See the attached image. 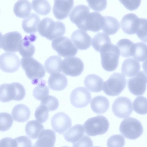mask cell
Instances as JSON below:
<instances>
[{"label": "cell", "instance_id": "33", "mask_svg": "<svg viewBox=\"0 0 147 147\" xmlns=\"http://www.w3.org/2000/svg\"><path fill=\"white\" fill-rule=\"evenodd\" d=\"M116 46L121 56L124 57H132L135 44L131 40L126 38L121 39L117 43Z\"/></svg>", "mask_w": 147, "mask_h": 147}, {"label": "cell", "instance_id": "43", "mask_svg": "<svg viewBox=\"0 0 147 147\" xmlns=\"http://www.w3.org/2000/svg\"><path fill=\"white\" fill-rule=\"evenodd\" d=\"M125 144V138L121 134L113 135L109 138L107 141V145L108 147H122Z\"/></svg>", "mask_w": 147, "mask_h": 147}, {"label": "cell", "instance_id": "21", "mask_svg": "<svg viewBox=\"0 0 147 147\" xmlns=\"http://www.w3.org/2000/svg\"><path fill=\"white\" fill-rule=\"evenodd\" d=\"M38 138L34 146H54L56 141V135L55 132L52 130L49 129H44Z\"/></svg>", "mask_w": 147, "mask_h": 147}, {"label": "cell", "instance_id": "5", "mask_svg": "<svg viewBox=\"0 0 147 147\" xmlns=\"http://www.w3.org/2000/svg\"><path fill=\"white\" fill-rule=\"evenodd\" d=\"M109 126V122L107 119L101 115L88 119L84 125L86 134L90 136L104 134L108 131Z\"/></svg>", "mask_w": 147, "mask_h": 147}, {"label": "cell", "instance_id": "24", "mask_svg": "<svg viewBox=\"0 0 147 147\" xmlns=\"http://www.w3.org/2000/svg\"><path fill=\"white\" fill-rule=\"evenodd\" d=\"M84 83L85 87L89 90L98 92L102 90L103 81L98 75L92 74L88 75L86 77Z\"/></svg>", "mask_w": 147, "mask_h": 147}, {"label": "cell", "instance_id": "22", "mask_svg": "<svg viewBox=\"0 0 147 147\" xmlns=\"http://www.w3.org/2000/svg\"><path fill=\"white\" fill-rule=\"evenodd\" d=\"M67 80L66 77L59 73L51 74L48 80L49 88L55 91L64 90L67 85Z\"/></svg>", "mask_w": 147, "mask_h": 147}, {"label": "cell", "instance_id": "42", "mask_svg": "<svg viewBox=\"0 0 147 147\" xmlns=\"http://www.w3.org/2000/svg\"><path fill=\"white\" fill-rule=\"evenodd\" d=\"M49 111L46 106L41 104L36 108L35 112L36 120L41 123L45 122L49 117Z\"/></svg>", "mask_w": 147, "mask_h": 147}, {"label": "cell", "instance_id": "11", "mask_svg": "<svg viewBox=\"0 0 147 147\" xmlns=\"http://www.w3.org/2000/svg\"><path fill=\"white\" fill-rule=\"evenodd\" d=\"M127 81V87L132 94L138 96L143 94L146 88L147 76L145 73L141 71Z\"/></svg>", "mask_w": 147, "mask_h": 147}, {"label": "cell", "instance_id": "9", "mask_svg": "<svg viewBox=\"0 0 147 147\" xmlns=\"http://www.w3.org/2000/svg\"><path fill=\"white\" fill-rule=\"evenodd\" d=\"M112 109L114 114L117 117L123 119L128 117L133 111L132 102L127 97H118L113 102Z\"/></svg>", "mask_w": 147, "mask_h": 147}, {"label": "cell", "instance_id": "7", "mask_svg": "<svg viewBox=\"0 0 147 147\" xmlns=\"http://www.w3.org/2000/svg\"><path fill=\"white\" fill-rule=\"evenodd\" d=\"M52 48L60 56L63 57L76 55L78 49L68 38L61 36L54 39L51 43Z\"/></svg>", "mask_w": 147, "mask_h": 147}, {"label": "cell", "instance_id": "14", "mask_svg": "<svg viewBox=\"0 0 147 147\" xmlns=\"http://www.w3.org/2000/svg\"><path fill=\"white\" fill-rule=\"evenodd\" d=\"M22 40L21 34L17 31L7 33L2 38L1 47L5 51L16 52Z\"/></svg>", "mask_w": 147, "mask_h": 147}, {"label": "cell", "instance_id": "26", "mask_svg": "<svg viewBox=\"0 0 147 147\" xmlns=\"http://www.w3.org/2000/svg\"><path fill=\"white\" fill-rule=\"evenodd\" d=\"M92 111L98 114H102L106 112L109 107V100L106 97L98 96L94 97L90 103Z\"/></svg>", "mask_w": 147, "mask_h": 147}, {"label": "cell", "instance_id": "16", "mask_svg": "<svg viewBox=\"0 0 147 147\" xmlns=\"http://www.w3.org/2000/svg\"><path fill=\"white\" fill-rule=\"evenodd\" d=\"M142 18H139L133 13L124 16L121 21V29L125 33L129 35L135 34L138 29Z\"/></svg>", "mask_w": 147, "mask_h": 147}, {"label": "cell", "instance_id": "44", "mask_svg": "<svg viewBox=\"0 0 147 147\" xmlns=\"http://www.w3.org/2000/svg\"><path fill=\"white\" fill-rule=\"evenodd\" d=\"M89 6L92 10L101 11L105 9L107 5V0H86Z\"/></svg>", "mask_w": 147, "mask_h": 147}, {"label": "cell", "instance_id": "27", "mask_svg": "<svg viewBox=\"0 0 147 147\" xmlns=\"http://www.w3.org/2000/svg\"><path fill=\"white\" fill-rule=\"evenodd\" d=\"M84 132V126L81 124H77L66 131L64 134V137L67 141L74 143L83 137Z\"/></svg>", "mask_w": 147, "mask_h": 147}, {"label": "cell", "instance_id": "48", "mask_svg": "<svg viewBox=\"0 0 147 147\" xmlns=\"http://www.w3.org/2000/svg\"><path fill=\"white\" fill-rule=\"evenodd\" d=\"M93 142L89 136L85 135L76 142L73 143V147L93 146Z\"/></svg>", "mask_w": 147, "mask_h": 147}, {"label": "cell", "instance_id": "32", "mask_svg": "<svg viewBox=\"0 0 147 147\" xmlns=\"http://www.w3.org/2000/svg\"><path fill=\"white\" fill-rule=\"evenodd\" d=\"M111 43L110 37L107 34L102 32L96 34L92 38V46L96 51L99 52Z\"/></svg>", "mask_w": 147, "mask_h": 147}, {"label": "cell", "instance_id": "23", "mask_svg": "<svg viewBox=\"0 0 147 147\" xmlns=\"http://www.w3.org/2000/svg\"><path fill=\"white\" fill-rule=\"evenodd\" d=\"M140 69L139 63L131 58L125 59L123 63L121 68L122 73L128 77H132L139 72Z\"/></svg>", "mask_w": 147, "mask_h": 147}, {"label": "cell", "instance_id": "46", "mask_svg": "<svg viewBox=\"0 0 147 147\" xmlns=\"http://www.w3.org/2000/svg\"><path fill=\"white\" fill-rule=\"evenodd\" d=\"M125 7L129 11L137 9L140 6L141 0H119Z\"/></svg>", "mask_w": 147, "mask_h": 147}, {"label": "cell", "instance_id": "3", "mask_svg": "<svg viewBox=\"0 0 147 147\" xmlns=\"http://www.w3.org/2000/svg\"><path fill=\"white\" fill-rule=\"evenodd\" d=\"M102 67L106 71H114L118 65L120 53L117 47L112 44L103 49L100 52Z\"/></svg>", "mask_w": 147, "mask_h": 147}, {"label": "cell", "instance_id": "47", "mask_svg": "<svg viewBox=\"0 0 147 147\" xmlns=\"http://www.w3.org/2000/svg\"><path fill=\"white\" fill-rule=\"evenodd\" d=\"M16 147H31L32 142L30 138L26 136L17 137L14 139Z\"/></svg>", "mask_w": 147, "mask_h": 147}, {"label": "cell", "instance_id": "6", "mask_svg": "<svg viewBox=\"0 0 147 147\" xmlns=\"http://www.w3.org/2000/svg\"><path fill=\"white\" fill-rule=\"evenodd\" d=\"M119 130L125 138L130 140H135L142 135L143 128L139 121L135 118L129 117L122 121Z\"/></svg>", "mask_w": 147, "mask_h": 147}, {"label": "cell", "instance_id": "8", "mask_svg": "<svg viewBox=\"0 0 147 147\" xmlns=\"http://www.w3.org/2000/svg\"><path fill=\"white\" fill-rule=\"evenodd\" d=\"M84 66L82 60L76 57H68L62 61L63 73L66 75L71 77L80 75L84 70Z\"/></svg>", "mask_w": 147, "mask_h": 147}, {"label": "cell", "instance_id": "50", "mask_svg": "<svg viewBox=\"0 0 147 147\" xmlns=\"http://www.w3.org/2000/svg\"><path fill=\"white\" fill-rule=\"evenodd\" d=\"M2 34L0 32V49L1 47V42L2 38Z\"/></svg>", "mask_w": 147, "mask_h": 147}, {"label": "cell", "instance_id": "4", "mask_svg": "<svg viewBox=\"0 0 147 147\" xmlns=\"http://www.w3.org/2000/svg\"><path fill=\"white\" fill-rule=\"evenodd\" d=\"M125 76L121 74L114 73L106 81L103 82L102 88L107 95H119L125 88L127 82Z\"/></svg>", "mask_w": 147, "mask_h": 147}, {"label": "cell", "instance_id": "34", "mask_svg": "<svg viewBox=\"0 0 147 147\" xmlns=\"http://www.w3.org/2000/svg\"><path fill=\"white\" fill-rule=\"evenodd\" d=\"M62 61L61 57L58 56L50 57L45 62V66L46 71L51 74L61 72Z\"/></svg>", "mask_w": 147, "mask_h": 147}, {"label": "cell", "instance_id": "12", "mask_svg": "<svg viewBox=\"0 0 147 147\" xmlns=\"http://www.w3.org/2000/svg\"><path fill=\"white\" fill-rule=\"evenodd\" d=\"M90 13V9L88 6L78 5L71 11L69 18L71 21L79 29L85 31L86 20Z\"/></svg>", "mask_w": 147, "mask_h": 147}, {"label": "cell", "instance_id": "35", "mask_svg": "<svg viewBox=\"0 0 147 147\" xmlns=\"http://www.w3.org/2000/svg\"><path fill=\"white\" fill-rule=\"evenodd\" d=\"M44 129L43 125L39 122L35 120L28 121L25 129L26 134L32 139L37 138Z\"/></svg>", "mask_w": 147, "mask_h": 147}, {"label": "cell", "instance_id": "2", "mask_svg": "<svg viewBox=\"0 0 147 147\" xmlns=\"http://www.w3.org/2000/svg\"><path fill=\"white\" fill-rule=\"evenodd\" d=\"M21 66L27 77L33 84H37L45 76V71L43 66L34 58L23 57L21 59Z\"/></svg>", "mask_w": 147, "mask_h": 147}, {"label": "cell", "instance_id": "40", "mask_svg": "<svg viewBox=\"0 0 147 147\" xmlns=\"http://www.w3.org/2000/svg\"><path fill=\"white\" fill-rule=\"evenodd\" d=\"M11 115L6 112L0 113V131H4L9 130L13 123Z\"/></svg>", "mask_w": 147, "mask_h": 147}, {"label": "cell", "instance_id": "41", "mask_svg": "<svg viewBox=\"0 0 147 147\" xmlns=\"http://www.w3.org/2000/svg\"><path fill=\"white\" fill-rule=\"evenodd\" d=\"M41 104L47 108L49 111H53L57 109L59 106V101L55 97L47 95L41 100Z\"/></svg>", "mask_w": 147, "mask_h": 147}, {"label": "cell", "instance_id": "15", "mask_svg": "<svg viewBox=\"0 0 147 147\" xmlns=\"http://www.w3.org/2000/svg\"><path fill=\"white\" fill-rule=\"evenodd\" d=\"M53 129L59 134H64L71 126V120L67 114L63 112L57 113L52 117L51 121Z\"/></svg>", "mask_w": 147, "mask_h": 147}, {"label": "cell", "instance_id": "20", "mask_svg": "<svg viewBox=\"0 0 147 147\" xmlns=\"http://www.w3.org/2000/svg\"><path fill=\"white\" fill-rule=\"evenodd\" d=\"M36 36L33 34L26 36L21 40L18 48L19 52L23 57H32L34 54L35 48L31 43L36 39Z\"/></svg>", "mask_w": 147, "mask_h": 147}, {"label": "cell", "instance_id": "38", "mask_svg": "<svg viewBox=\"0 0 147 147\" xmlns=\"http://www.w3.org/2000/svg\"><path fill=\"white\" fill-rule=\"evenodd\" d=\"M135 46L132 57L134 59L140 62L145 61L147 57V46L142 42L134 43Z\"/></svg>", "mask_w": 147, "mask_h": 147}, {"label": "cell", "instance_id": "36", "mask_svg": "<svg viewBox=\"0 0 147 147\" xmlns=\"http://www.w3.org/2000/svg\"><path fill=\"white\" fill-rule=\"evenodd\" d=\"M32 8L37 13L41 15H46L51 11V5L47 0H33Z\"/></svg>", "mask_w": 147, "mask_h": 147}, {"label": "cell", "instance_id": "1", "mask_svg": "<svg viewBox=\"0 0 147 147\" xmlns=\"http://www.w3.org/2000/svg\"><path fill=\"white\" fill-rule=\"evenodd\" d=\"M37 30L42 36L52 40L64 35L66 29L63 22H55L50 18H46L39 22Z\"/></svg>", "mask_w": 147, "mask_h": 147}, {"label": "cell", "instance_id": "13", "mask_svg": "<svg viewBox=\"0 0 147 147\" xmlns=\"http://www.w3.org/2000/svg\"><path fill=\"white\" fill-rule=\"evenodd\" d=\"M20 65V60L14 53L6 52L0 55V69L4 72H15L18 69Z\"/></svg>", "mask_w": 147, "mask_h": 147}, {"label": "cell", "instance_id": "17", "mask_svg": "<svg viewBox=\"0 0 147 147\" xmlns=\"http://www.w3.org/2000/svg\"><path fill=\"white\" fill-rule=\"evenodd\" d=\"M54 2L53 13L59 20L67 17L74 5V0H54Z\"/></svg>", "mask_w": 147, "mask_h": 147}, {"label": "cell", "instance_id": "19", "mask_svg": "<svg viewBox=\"0 0 147 147\" xmlns=\"http://www.w3.org/2000/svg\"><path fill=\"white\" fill-rule=\"evenodd\" d=\"M104 22V17L99 13L93 12L90 13L86 20L85 31L94 32L101 29Z\"/></svg>", "mask_w": 147, "mask_h": 147}, {"label": "cell", "instance_id": "31", "mask_svg": "<svg viewBox=\"0 0 147 147\" xmlns=\"http://www.w3.org/2000/svg\"><path fill=\"white\" fill-rule=\"evenodd\" d=\"M120 28L119 22L115 18L110 16H104V22L102 28L103 32L108 35L116 33Z\"/></svg>", "mask_w": 147, "mask_h": 147}, {"label": "cell", "instance_id": "45", "mask_svg": "<svg viewBox=\"0 0 147 147\" xmlns=\"http://www.w3.org/2000/svg\"><path fill=\"white\" fill-rule=\"evenodd\" d=\"M146 24V19L142 18L140 24L136 33L141 41L146 42H147Z\"/></svg>", "mask_w": 147, "mask_h": 147}, {"label": "cell", "instance_id": "37", "mask_svg": "<svg viewBox=\"0 0 147 147\" xmlns=\"http://www.w3.org/2000/svg\"><path fill=\"white\" fill-rule=\"evenodd\" d=\"M46 82L42 80H39L37 85L34 88L33 92L34 97L36 99L41 100L49 95V89L46 85Z\"/></svg>", "mask_w": 147, "mask_h": 147}, {"label": "cell", "instance_id": "30", "mask_svg": "<svg viewBox=\"0 0 147 147\" xmlns=\"http://www.w3.org/2000/svg\"><path fill=\"white\" fill-rule=\"evenodd\" d=\"M15 90L14 82L3 84L0 86V101L3 102L14 100Z\"/></svg>", "mask_w": 147, "mask_h": 147}, {"label": "cell", "instance_id": "10", "mask_svg": "<svg viewBox=\"0 0 147 147\" xmlns=\"http://www.w3.org/2000/svg\"><path fill=\"white\" fill-rule=\"evenodd\" d=\"M91 98L90 92L84 87H78L71 92L70 100L72 105L76 108H82L86 106Z\"/></svg>", "mask_w": 147, "mask_h": 147}, {"label": "cell", "instance_id": "28", "mask_svg": "<svg viewBox=\"0 0 147 147\" xmlns=\"http://www.w3.org/2000/svg\"><path fill=\"white\" fill-rule=\"evenodd\" d=\"M40 19L36 14L31 13L23 20L22 26L24 31L28 34H32L37 31L38 25Z\"/></svg>", "mask_w": 147, "mask_h": 147}, {"label": "cell", "instance_id": "39", "mask_svg": "<svg viewBox=\"0 0 147 147\" xmlns=\"http://www.w3.org/2000/svg\"><path fill=\"white\" fill-rule=\"evenodd\" d=\"M134 111L138 114L145 115L147 113V98L143 96L137 97L133 102Z\"/></svg>", "mask_w": 147, "mask_h": 147}, {"label": "cell", "instance_id": "18", "mask_svg": "<svg viewBox=\"0 0 147 147\" xmlns=\"http://www.w3.org/2000/svg\"><path fill=\"white\" fill-rule=\"evenodd\" d=\"M71 39L76 47L80 50H86L91 45V38L84 30H76L72 34Z\"/></svg>", "mask_w": 147, "mask_h": 147}, {"label": "cell", "instance_id": "29", "mask_svg": "<svg viewBox=\"0 0 147 147\" xmlns=\"http://www.w3.org/2000/svg\"><path fill=\"white\" fill-rule=\"evenodd\" d=\"M31 10V3L28 0H18L13 7V12L16 16L22 18L28 17Z\"/></svg>", "mask_w": 147, "mask_h": 147}, {"label": "cell", "instance_id": "49", "mask_svg": "<svg viewBox=\"0 0 147 147\" xmlns=\"http://www.w3.org/2000/svg\"><path fill=\"white\" fill-rule=\"evenodd\" d=\"M16 147L14 139L11 138L6 137L0 140V147Z\"/></svg>", "mask_w": 147, "mask_h": 147}, {"label": "cell", "instance_id": "25", "mask_svg": "<svg viewBox=\"0 0 147 147\" xmlns=\"http://www.w3.org/2000/svg\"><path fill=\"white\" fill-rule=\"evenodd\" d=\"M29 108L23 104H19L13 108L11 115L13 120L18 122H24L27 121L30 115Z\"/></svg>", "mask_w": 147, "mask_h": 147}]
</instances>
